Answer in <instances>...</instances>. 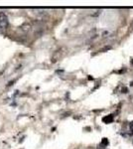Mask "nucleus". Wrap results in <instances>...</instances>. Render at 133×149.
Wrapping results in <instances>:
<instances>
[{
	"instance_id": "obj_1",
	"label": "nucleus",
	"mask_w": 133,
	"mask_h": 149,
	"mask_svg": "<svg viewBox=\"0 0 133 149\" xmlns=\"http://www.w3.org/2000/svg\"><path fill=\"white\" fill-rule=\"evenodd\" d=\"M8 17L6 16L5 13L1 12L0 13V28H6L8 26Z\"/></svg>"
},
{
	"instance_id": "obj_2",
	"label": "nucleus",
	"mask_w": 133,
	"mask_h": 149,
	"mask_svg": "<svg viewBox=\"0 0 133 149\" xmlns=\"http://www.w3.org/2000/svg\"><path fill=\"white\" fill-rule=\"evenodd\" d=\"M112 120H113V117L111 116V115H109V116H106V117H104V118H103V121L107 122V123H108V122H111Z\"/></svg>"
}]
</instances>
